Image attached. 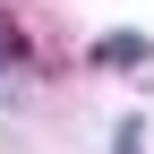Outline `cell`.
Segmentation results:
<instances>
[{
    "label": "cell",
    "mask_w": 154,
    "mask_h": 154,
    "mask_svg": "<svg viewBox=\"0 0 154 154\" xmlns=\"http://www.w3.org/2000/svg\"><path fill=\"white\" fill-rule=\"evenodd\" d=\"M146 51H154L146 34H103V43H94V69H137Z\"/></svg>",
    "instance_id": "1"
},
{
    "label": "cell",
    "mask_w": 154,
    "mask_h": 154,
    "mask_svg": "<svg viewBox=\"0 0 154 154\" xmlns=\"http://www.w3.org/2000/svg\"><path fill=\"white\" fill-rule=\"evenodd\" d=\"M146 146V120H120V137H111V154H137Z\"/></svg>",
    "instance_id": "2"
}]
</instances>
